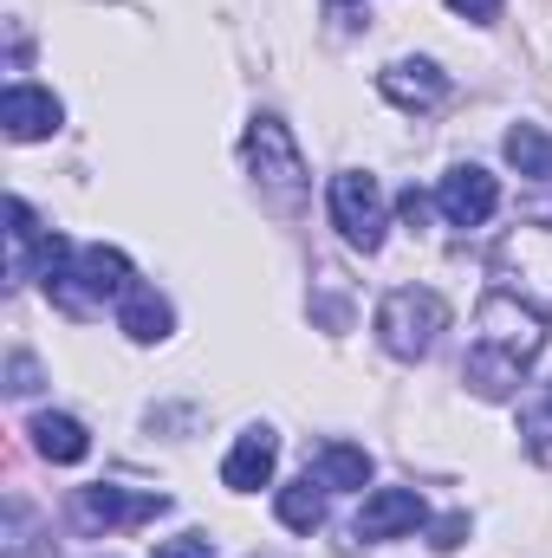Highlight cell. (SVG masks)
I'll return each mask as SVG.
<instances>
[{
	"mask_svg": "<svg viewBox=\"0 0 552 558\" xmlns=\"http://www.w3.org/2000/svg\"><path fill=\"white\" fill-rule=\"evenodd\" d=\"M397 208H404V221H410V228H422V215H429V202H422L416 189H404V202H397Z\"/></svg>",
	"mask_w": 552,
	"mask_h": 558,
	"instance_id": "44dd1931",
	"label": "cell"
},
{
	"mask_svg": "<svg viewBox=\"0 0 552 558\" xmlns=\"http://www.w3.org/2000/svg\"><path fill=\"white\" fill-rule=\"evenodd\" d=\"M65 124V105L52 98V92H39V85H7V98H0V131L13 143H39L52 137Z\"/></svg>",
	"mask_w": 552,
	"mask_h": 558,
	"instance_id": "52a82bcc",
	"label": "cell"
},
{
	"mask_svg": "<svg viewBox=\"0 0 552 558\" xmlns=\"http://www.w3.org/2000/svg\"><path fill=\"white\" fill-rule=\"evenodd\" d=\"M248 169L274 195H299L305 189V156H299V143H292V131L279 118H254L248 124Z\"/></svg>",
	"mask_w": 552,
	"mask_h": 558,
	"instance_id": "5b68a950",
	"label": "cell"
},
{
	"mask_svg": "<svg viewBox=\"0 0 552 558\" xmlns=\"http://www.w3.org/2000/svg\"><path fill=\"white\" fill-rule=\"evenodd\" d=\"M435 208L448 215V228H481V221L501 208V182H494L488 169L461 162V169H448V175H442V189H435Z\"/></svg>",
	"mask_w": 552,
	"mask_h": 558,
	"instance_id": "8992f818",
	"label": "cell"
},
{
	"mask_svg": "<svg viewBox=\"0 0 552 558\" xmlns=\"http://www.w3.org/2000/svg\"><path fill=\"white\" fill-rule=\"evenodd\" d=\"M540 344H547V318H540V312H527V305H520V299H507V292H488V299H481V312H475L468 364H461L468 390H475V397H488V403L514 397V390H520V377L533 371Z\"/></svg>",
	"mask_w": 552,
	"mask_h": 558,
	"instance_id": "6da1fadb",
	"label": "cell"
},
{
	"mask_svg": "<svg viewBox=\"0 0 552 558\" xmlns=\"http://www.w3.org/2000/svg\"><path fill=\"white\" fill-rule=\"evenodd\" d=\"M33 448L46 461H85L92 454V435L79 416H33Z\"/></svg>",
	"mask_w": 552,
	"mask_h": 558,
	"instance_id": "4fadbf2b",
	"label": "cell"
},
{
	"mask_svg": "<svg viewBox=\"0 0 552 558\" xmlns=\"http://www.w3.org/2000/svg\"><path fill=\"white\" fill-rule=\"evenodd\" d=\"M274 507H279V526H292V533H319V526H325V494H319L312 474H305V481H286Z\"/></svg>",
	"mask_w": 552,
	"mask_h": 558,
	"instance_id": "5bb4252c",
	"label": "cell"
},
{
	"mask_svg": "<svg viewBox=\"0 0 552 558\" xmlns=\"http://www.w3.org/2000/svg\"><path fill=\"white\" fill-rule=\"evenodd\" d=\"M169 513V494H124V487H85L79 494V520L85 526H137Z\"/></svg>",
	"mask_w": 552,
	"mask_h": 558,
	"instance_id": "ba28073f",
	"label": "cell"
},
{
	"mask_svg": "<svg viewBox=\"0 0 552 558\" xmlns=\"http://www.w3.org/2000/svg\"><path fill=\"white\" fill-rule=\"evenodd\" d=\"M274 461H279V435H274V428H248V435L228 448L221 481H228L235 494H254V487H267V481H274Z\"/></svg>",
	"mask_w": 552,
	"mask_h": 558,
	"instance_id": "30bf717a",
	"label": "cell"
},
{
	"mask_svg": "<svg viewBox=\"0 0 552 558\" xmlns=\"http://www.w3.org/2000/svg\"><path fill=\"white\" fill-rule=\"evenodd\" d=\"M149 558H215V546H208L202 533H182V539H163V546H149Z\"/></svg>",
	"mask_w": 552,
	"mask_h": 558,
	"instance_id": "ac0fdd59",
	"label": "cell"
},
{
	"mask_svg": "<svg viewBox=\"0 0 552 558\" xmlns=\"http://www.w3.org/2000/svg\"><path fill=\"white\" fill-rule=\"evenodd\" d=\"M461 539H468V513H448V520L429 526V546H435V553H455Z\"/></svg>",
	"mask_w": 552,
	"mask_h": 558,
	"instance_id": "d6986e66",
	"label": "cell"
},
{
	"mask_svg": "<svg viewBox=\"0 0 552 558\" xmlns=\"http://www.w3.org/2000/svg\"><path fill=\"white\" fill-rule=\"evenodd\" d=\"M13 390H20V397L33 390V364H26V357H13Z\"/></svg>",
	"mask_w": 552,
	"mask_h": 558,
	"instance_id": "7402d4cb",
	"label": "cell"
},
{
	"mask_svg": "<svg viewBox=\"0 0 552 558\" xmlns=\"http://www.w3.org/2000/svg\"><path fill=\"white\" fill-rule=\"evenodd\" d=\"M494 267V292L520 299L527 312L552 318V221H527V228H507L488 254Z\"/></svg>",
	"mask_w": 552,
	"mask_h": 558,
	"instance_id": "7a4b0ae2",
	"label": "cell"
},
{
	"mask_svg": "<svg viewBox=\"0 0 552 558\" xmlns=\"http://www.w3.org/2000/svg\"><path fill=\"white\" fill-rule=\"evenodd\" d=\"M118 325L137 338V344H156V338H169V299L156 292V286H131L124 299H118Z\"/></svg>",
	"mask_w": 552,
	"mask_h": 558,
	"instance_id": "7c38bea8",
	"label": "cell"
},
{
	"mask_svg": "<svg viewBox=\"0 0 552 558\" xmlns=\"http://www.w3.org/2000/svg\"><path fill=\"white\" fill-rule=\"evenodd\" d=\"M332 221H338V234H345L351 247L377 254V247H384V228H391V208H384L377 175H364V169L332 175Z\"/></svg>",
	"mask_w": 552,
	"mask_h": 558,
	"instance_id": "277c9868",
	"label": "cell"
},
{
	"mask_svg": "<svg viewBox=\"0 0 552 558\" xmlns=\"http://www.w3.org/2000/svg\"><path fill=\"white\" fill-rule=\"evenodd\" d=\"M442 325H448V299L429 292V286H404V292H391V299L377 305V344H384L391 357H404V364H416V357L435 351Z\"/></svg>",
	"mask_w": 552,
	"mask_h": 558,
	"instance_id": "3957f363",
	"label": "cell"
},
{
	"mask_svg": "<svg viewBox=\"0 0 552 558\" xmlns=\"http://www.w3.org/2000/svg\"><path fill=\"white\" fill-rule=\"evenodd\" d=\"M422 494L416 487H377L358 513V539H397V533H416L422 526Z\"/></svg>",
	"mask_w": 552,
	"mask_h": 558,
	"instance_id": "9c48e42d",
	"label": "cell"
},
{
	"mask_svg": "<svg viewBox=\"0 0 552 558\" xmlns=\"http://www.w3.org/2000/svg\"><path fill=\"white\" fill-rule=\"evenodd\" d=\"M384 98L391 105H404V111H429V105H442L448 98V78L429 65V59H397V65H384Z\"/></svg>",
	"mask_w": 552,
	"mask_h": 558,
	"instance_id": "8fae6325",
	"label": "cell"
},
{
	"mask_svg": "<svg viewBox=\"0 0 552 558\" xmlns=\"http://www.w3.org/2000/svg\"><path fill=\"white\" fill-rule=\"evenodd\" d=\"M371 481V454L351 441H325L319 448V487H364Z\"/></svg>",
	"mask_w": 552,
	"mask_h": 558,
	"instance_id": "2e32d148",
	"label": "cell"
},
{
	"mask_svg": "<svg viewBox=\"0 0 552 558\" xmlns=\"http://www.w3.org/2000/svg\"><path fill=\"white\" fill-rule=\"evenodd\" d=\"M507 162H514L527 182H552V137L540 124H514V131H507Z\"/></svg>",
	"mask_w": 552,
	"mask_h": 558,
	"instance_id": "9a60e30c",
	"label": "cell"
},
{
	"mask_svg": "<svg viewBox=\"0 0 552 558\" xmlns=\"http://www.w3.org/2000/svg\"><path fill=\"white\" fill-rule=\"evenodd\" d=\"M461 20H475V26H488V20H501V0H448Z\"/></svg>",
	"mask_w": 552,
	"mask_h": 558,
	"instance_id": "ffe728a7",
	"label": "cell"
},
{
	"mask_svg": "<svg viewBox=\"0 0 552 558\" xmlns=\"http://www.w3.org/2000/svg\"><path fill=\"white\" fill-rule=\"evenodd\" d=\"M520 448L552 468V384H540L533 397H527V410H520Z\"/></svg>",
	"mask_w": 552,
	"mask_h": 558,
	"instance_id": "e0dca14e",
	"label": "cell"
}]
</instances>
